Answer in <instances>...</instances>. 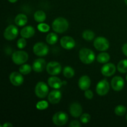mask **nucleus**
I'll return each instance as SVG.
<instances>
[{
    "label": "nucleus",
    "mask_w": 127,
    "mask_h": 127,
    "mask_svg": "<svg viewBox=\"0 0 127 127\" xmlns=\"http://www.w3.org/2000/svg\"><path fill=\"white\" fill-rule=\"evenodd\" d=\"M49 48L43 42H38L35 43L33 47V52L35 55L38 57H43L48 54Z\"/></svg>",
    "instance_id": "0eeeda50"
},
{
    "label": "nucleus",
    "mask_w": 127,
    "mask_h": 127,
    "mask_svg": "<svg viewBox=\"0 0 127 127\" xmlns=\"http://www.w3.org/2000/svg\"><path fill=\"white\" fill-rule=\"evenodd\" d=\"M21 73L12 72L9 76V80L11 84L15 86H19L24 82V78Z\"/></svg>",
    "instance_id": "f8f14e48"
},
{
    "label": "nucleus",
    "mask_w": 127,
    "mask_h": 127,
    "mask_svg": "<svg viewBox=\"0 0 127 127\" xmlns=\"http://www.w3.org/2000/svg\"><path fill=\"white\" fill-rule=\"evenodd\" d=\"M68 120V116L64 112H58L53 115L52 121L53 124L58 126H63L65 125Z\"/></svg>",
    "instance_id": "20e7f679"
},
{
    "label": "nucleus",
    "mask_w": 127,
    "mask_h": 127,
    "mask_svg": "<svg viewBox=\"0 0 127 127\" xmlns=\"http://www.w3.org/2000/svg\"><path fill=\"white\" fill-rule=\"evenodd\" d=\"M69 126L71 127H79L81 126V125L78 120H73L69 124Z\"/></svg>",
    "instance_id": "f704fd0d"
},
{
    "label": "nucleus",
    "mask_w": 127,
    "mask_h": 127,
    "mask_svg": "<svg viewBox=\"0 0 127 127\" xmlns=\"http://www.w3.org/2000/svg\"><path fill=\"white\" fill-rule=\"evenodd\" d=\"M37 27H38V29L42 32H48L50 30L49 26L48 24H47L41 23L38 25Z\"/></svg>",
    "instance_id": "2f4dec72"
},
{
    "label": "nucleus",
    "mask_w": 127,
    "mask_h": 127,
    "mask_svg": "<svg viewBox=\"0 0 127 127\" xmlns=\"http://www.w3.org/2000/svg\"><path fill=\"white\" fill-rule=\"evenodd\" d=\"M91 120V115L88 114H84L81 115L80 121L83 124H88Z\"/></svg>",
    "instance_id": "7c9ffc66"
},
{
    "label": "nucleus",
    "mask_w": 127,
    "mask_h": 127,
    "mask_svg": "<svg viewBox=\"0 0 127 127\" xmlns=\"http://www.w3.org/2000/svg\"><path fill=\"white\" fill-rule=\"evenodd\" d=\"M62 99V93L58 90H53L48 95V100L50 104H58Z\"/></svg>",
    "instance_id": "f3484780"
},
{
    "label": "nucleus",
    "mask_w": 127,
    "mask_h": 127,
    "mask_svg": "<svg viewBox=\"0 0 127 127\" xmlns=\"http://www.w3.org/2000/svg\"><path fill=\"white\" fill-rule=\"evenodd\" d=\"M69 27V23L66 19L58 17L52 23L53 30L57 33H62L66 32Z\"/></svg>",
    "instance_id": "f257e3e1"
},
{
    "label": "nucleus",
    "mask_w": 127,
    "mask_h": 127,
    "mask_svg": "<svg viewBox=\"0 0 127 127\" xmlns=\"http://www.w3.org/2000/svg\"><path fill=\"white\" fill-rule=\"evenodd\" d=\"M26 44H27V42H26L25 38H24V37L19 38L17 42V47L19 48H20V49H22V48H25V47L26 46Z\"/></svg>",
    "instance_id": "473e14b6"
},
{
    "label": "nucleus",
    "mask_w": 127,
    "mask_h": 127,
    "mask_svg": "<svg viewBox=\"0 0 127 127\" xmlns=\"http://www.w3.org/2000/svg\"><path fill=\"white\" fill-rule=\"evenodd\" d=\"M126 112L127 108L124 105H119L115 108V114L118 116H123Z\"/></svg>",
    "instance_id": "cd10ccee"
},
{
    "label": "nucleus",
    "mask_w": 127,
    "mask_h": 127,
    "mask_svg": "<svg viewBox=\"0 0 127 127\" xmlns=\"http://www.w3.org/2000/svg\"><path fill=\"white\" fill-rule=\"evenodd\" d=\"M84 95H85L86 97L88 99H92L93 97V91L91 90H89V89H87L85 91V93H84Z\"/></svg>",
    "instance_id": "72a5a7b5"
},
{
    "label": "nucleus",
    "mask_w": 127,
    "mask_h": 127,
    "mask_svg": "<svg viewBox=\"0 0 127 127\" xmlns=\"http://www.w3.org/2000/svg\"><path fill=\"white\" fill-rule=\"evenodd\" d=\"M95 37V33L91 30H86L83 32V38L87 41L93 40Z\"/></svg>",
    "instance_id": "bb28decb"
},
{
    "label": "nucleus",
    "mask_w": 127,
    "mask_h": 127,
    "mask_svg": "<svg viewBox=\"0 0 127 127\" xmlns=\"http://www.w3.org/2000/svg\"><path fill=\"white\" fill-rule=\"evenodd\" d=\"M34 19L38 22H43L46 19V14L43 11H37L34 14Z\"/></svg>",
    "instance_id": "5701e85b"
},
{
    "label": "nucleus",
    "mask_w": 127,
    "mask_h": 127,
    "mask_svg": "<svg viewBox=\"0 0 127 127\" xmlns=\"http://www.w3.org/2000/svg\"><path fill=\"white\" fill-rule=\"evenodd\" d=\"M91 82L89 77L84 75L79 78V81H78V86L81 90L86 91L87 89H89V87L91 86Z\"/></svg>",
    "instance_id": "a211bd4d"
},
{
    "label": "nucleus",
    "mask_w": 127,
    "mask_h": 127,
    "mask_svg": "<svg viewBox=\"0 0 127 127\" xmlns=\"http://www.w3.org/2000/svg\"><path fill=\"white\" fill-rule=\"evenodd\" d=\"M110 60V55L109 53L102 52V53H99L97 57V61L99 63L105 64Z\"/></svg>",
    "instance_id": "4be33fe9"
},
{
    "label": "nucleus",
    "mask_w": 127,
    "mask_h": 127,
    "mask_svg": "<svg viewBox=\"0 0 127 127\" xmlns=\"http://www.w3.org/2000/svg\"><path fill=\"white\" fill-rule=\"evenodd\" d=\"M47 67L46 62L43 58H38L33 62L32 69L37 73H41Z\"/></svg>",
    "instance_id": "dca6fc26"
},
{
    "label": "nucleus",
    "mask_w": 127,
    "mask_h": 127,
    "mask_svg": "<svg viewBox=\"0 0 127 127\" xmlns=\"http://www.w3.org/2000/svg\"><path fill=\"white\" fill-rule=\"evenodd\" d=\"M32 67L28 64H22L19 68V72L22 74H28L32 71Z\"/></svg>",
    "instance_id": "c85d7f7f"
},
{
    "label": "nucleus",
    "mask_w": 127,
    "mask_h": 127,
    "mask_svg": "<svg viewBox=\"0 0 127 127\" xmlns=\"http://www.w3.org/2000/svg\"><path fill=\"white\" fill-rule=\"evenodd\" d=\"M27 17L24 14H19L15 18V23L18 26H24L27 24Z\"/></svg>",
    "instance_id": "412c9836"
},
{
    "label": "nucleus",
    "mask_w": 127,
    "mask_h": 127,
    "mask_svg": "<svg viewBox=\"0 0 127 127\" xmlns=\"http://www.w3.org/2000/svg\"><path fill=\"white\" fill-rule=\"evenodd\" d=\"M63 75L66 78H71L74 76V70L71 66L64 67L63 69Z\"/></svg>",
    "instance_id": "a878e982"
},
{
    "label": "nucleus",
    "mask_w": 127,
    "mask_h": 127,
    "mask_svg": "<svg viewBox=\"0 0 127 127\" xmlns=\"http://www.w3.org/2000/svg\"><path fill=\"white\" fill-rule=\"evenodd\" d=\"M94 46L97 50L103 52L109 49L110 44L108 40L105 37H98L94 40Z\"/></svg>",
    "instance_id": "39448f33"
},
{
    "label": "nucleus",
    "mask_w": 127,
    "mask_h": 127,
    "mask_svg": "<svg viewBox=\"0 0 127 127\" xmlns=\"http://www.w3.org/2000/svg\"><path fill=\"white\" fill-rule=\"evenodd\" d=\"M125 82L121 76H115L111 81V86L115 91H120L124 88Z\"/></svg>",
    "instance_id": "ddd939ff"
},
{
    "label": "nucleus",
    "mask_w": 127,
    "mask_h": 127,
    "mask_svg": "<svg viewBox=\"0 0 127 127\" xmlns=\"http://www.w3.org/2000/svg\"><path fill=\"white\" fill-rule=\"evenodd\" d=\"M116 71V67L113 63H105L101 68V73L104 76L109 77L114 74Z\"/></svg>",
    "instance_id": "2eb2a0df"
},
{
    "label": "nucleus",
    "mask_w": 127,
    "mask_h": 127,
    "mask_svg": "<svg viewBox=\"0 0 127 127\" xmlns=\"http://www.w3.org/2000/svg\"><path fill=\"white\" fill-rule=\"evenodd\" d=\"M60 43L63 48L66 50L73 49L75 47V41L69 36H64L60 40Z\"/></svg>",
    "instance_id": "9b49d317"
},
{
    "label": "nucleus",
    "mask_w": 127,
    "mask_h": 127,
    "mask_svg": "<svg viewBox=\"0 0 127 127\" xmlns=\"http://www.w3.org/2000/svg\"><path fill=\"white\" fill-rule=\"evenodd\" d=\"M19 33L18 29L14 25L7 26L4 32V37L7 40H12L17 37Z\"/></svg>",
    "instance_id": "6e6552de"
},
{
    "label": "nucleus",
    "mask_w": 127,
    "mask_h": 127,
    "mask_svg": "<svg viewBox=\"0 0 127 127\" xmlns=\"http://www.w3.org/2000/svg\"><path fill=\"white\" fill-rule=\"evenodd\" d=\"M126 119H127V115H126Z\"/></svg>",
    "instance_id": "ea45409f"
},
{
    "label": "nucleus",
    "mask_w": 127,
    "mask_h": 127,
    "mask_svg": "<svg viewBox=\"0 0 127 127\" xmlns=\"http://www.w3.org/2000/svg\"><path fill=\"white\" fill-rule=\"evenodd\" d=\"M117 69L120 73H127V60H121L117 64Z\"/></svg>",
    "instance_id": "393cba45"
},
{
    "label": "nucleus",
    "mask_w": 127,
    "mask_h": 127,
    "mask_svg": "<svg viewBox=\"0 0 127 127\" xmlns=\"http://www.w3.org/2000/svg\"><path fill=\"white\" fill-rule=\"evenodd\" d=\"M29 55L27 52L19 50L14 52L12 55V60L16 64H23L28 60Z\"/></svg>",
    "instance_id": "7ed1b4c3"
},
{
    "label": "nucleus",
    "mask_w": 127,
    "mask_h": 127,
    "mask_svg": "<svg viewBox=\"0 0 127 127\" xmlns=\"http://www.w3.org/2000/svg\"><path fill=\"white\" fill-rule=\"evenodd\" d=\"M10 2H11V3H14V2H16V1H17V0H8Z\"/></svg>",
    "instance_id": "4c0bfd02"
},
{
    "label": "nucleus",
    "mask_w": 127,
    "mask_h": 127,
    "mask_svg": "<svg viewBox=\"0 0 127 127\" xmlns=\"http://www.w3.org/2000/svg\"><path fill=\"white\" fill-rule=\"evenodd\" d=\"M79 59L84 64H91L95 60V53L93 50L89 48H82L79 53Z\"/></svg>",
    "instance_id": "f03ea898"
},
{
    "label": "nucleus",
    "mask_w": 127,
    "mask_h": 127,
    "mask_svg": "<svg viewBox=\"0 0 127 127\" xmlns=\"http://www.w3.org/2000/svg\"><path fill=\"white\" fill-rule=\"evenodd\" d=\"M63 83H64V81L63 82L60 78L55 76H52L48 78V85L51 88L56 89H60L63 84Z\"/></svg>",
    "instance_id": "aec40b11"
},
{
    "label": "nucleus",
    "mask_w": 127,
    "mask_h": 127,
    "mask_svg": "<svg viewBox=\"0 0 127 127\" xmlns=\"http://www.w3.org/2000/svg\"><path fill=\"white\" fill-rule=\"evenodd\" d=\"M125 2L126 3V4L127 5V0H125Z\"/></svg>",
    "instance_id": "58836bf2"
},
{
    "label": "nucleus",
    "mask_w": 127,
    "mask_h": 127,
    "mask_svg": "<svg viewBox=\"0 0 127 127\" xmlns=\"http://www.w3.org/2000/svg\"><path fill=\"white\" fill-rule=\"evenodd\" d=\"M48 86L44 82H38L35 88V93L38 98L43 99L45 97L48 93Z\"/></svg>",
    "instance_id": "423d86ee"
},
{
    "label": "nucleus",
    "mask_w": 127,
    "mask_h": 127,
    "mask_svg": "<svg viewBox=\"0 0 127 127\" xmlns=\"http://www.w3.org/2000/svg\"><path fill=\"white\" fill-rule=\"evenodd\" d=\"M48 107V104L47 101L45 100H42V101L38 102L36 105V107L38 110H45V109H47Z\"/></svg>",
    "instance_id": "c756f323"
},
{
    "label": "nucleus",
    "mask_w": 127,
    "mask_h": 127,
    "mask_svg": "<svg viewBox=\"0 0 127 127\" xmlns=\"http://www.w3.org/2000/svg\"><path fill=\"white\" fill-rule=\"evenodd\" d=\"M46 69L47 73L51 75H58L62 71V66L57 62H51L47 64Z\"/></svg>",
    "instance_id": "1a4fd4ad"
},
{
    "label": "nucleus",
    "mask_w": 127,
    "mask_h": 127,
    "mask_svg": "<svg viewBox=\"0 0 127 127\" xmlns=\"http://www.w3.org/2000/svg\"><path fill=\"white\" fill-rule=\"evenodd\" d=\"M126 79H127V76H126Z\"/></svg>",
    "instance_id": "a19ab883"
},
{
    "label": "nucleus",
    "mask_w": 127,
    "mask_h": 127,
    "mask_svg": "<svg viewBox=\"0 0 127 127\" xmlns=\"http://www.w3.org/2000/svg\"><path fill=\"white\" fill-rule=\"evenodd\" d=\"M69 112L74 118H78L81 115L83 109L81 104L78 102H73L69 106Z\"/></svg>",
    "instance_id": "4468645a"
},
{
    "label": "nucleus",
    "mask_w": 127,
    "mask_h": 127,
    "mask_svg": "<svg viewBox=\"0 0 127 127\" xmlns=\"http://www.w3.org/2000/svg\"><path fill=\"white\" fill-rule=\"evenodd\" d=\"M2 127H12V125L9 122H6V124H4L2 126Z\"/></svg>",
    "instance_id": "e433bc0d"
},
{
    "label": "nucleus",
    "mask_w": 127,
    "mask_h": 127,
    "mask_svg": "<svg viewBox=\"0 0 127 127\" xmlns=\"http://www.w3.org/2000/svg\"><path fill=\"white\" fill-rule=\"evenodd\" d=\"M110 86L106 79H102L98 83L96 86V92L99 95H105L109 93Z\"/></svg>",
    "instance_id": "9d476101"
},
{
    "label": "nucleus",
    "mask_w": 127,
    "mask_h": 127,
    "mask_svg": "<svg viewBox=\"0 0 127 127\" xmlns=\"http://www.w3.org/2000/svg\"><path fill=\"white\" fill-rule=\"evenodd\" d=\"M122 52L127 57V43L124 44L122 47Z\"/></svg>",
    "instance_id": "c9c22d12"
},
{
    "label": "nucleus",
    "mask_w": 127,
    "mask_h": 127,
    "mask_svg": "<svg viewBox=\"0 0 127 127\" xmlns=\"http://www.w3.org/2000/svg\"><path fill=\"white\" fill-rule=\"evenodd\" d=\"M35 33V29L32 26H28L24 27L21 31V35L25 38H29L33 37Z\"/></svg>",
    "instance_id": "6ab92c4d"
},
{
    "label": "nucleus",
    "mask_w": 127,
    "mask_h": 127,
    "mask_svg": "<svg viewBox=\"0 0 127 127\" xmlns=\"http://www.w3.org/2000/svg\"><path fill=\"white\" fill-rule=\"evenodd\" d=\"M46 41L50 45H54L58 41V35L55 33H48L46 37Z\"/></svg>",
    "instance_id": "b1692460"
}]
</instances>
